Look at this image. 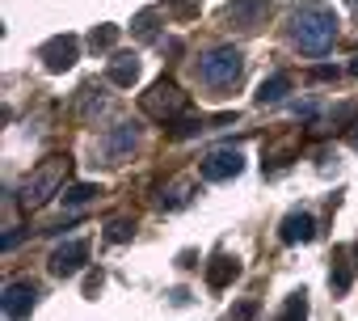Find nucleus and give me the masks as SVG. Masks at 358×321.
<instances>
[{"instance_id": "13", "label": "nucleus", "mask_w": 358, "mask_h": 321, "mask_svg": "<svg viewBox=\"0 0 358 321\" xmlns=\"http://www.w3.org/2000/svg\"><path fill=\"white\" fill-rule=\"evenodd\" d=\"M287 93H291V72H274L270 81L257 85V102H262V106H266V102H282Z\"/></svg>"}, {"instance_id": "18", "label": "nucleus", "mask_w": 358, "mask_h": 321, "mask_svg": "<svg viewBox=\"0 0 358 321\" xmlns=\"http://www.w3.org/2000/svg\"><path fill=\"white\" fill-rule=\"evenodd\" d=\"M114 43H118V26H101V30L89 34V47H93V51H110Z\"/></svg>"}, {"instance_id": "1", "label": "nucleus", "mask_w": 358, "mask_h": 321, "mask_svg": "<svg viewBox=\"0 0 358 321\" xmlns=\"http://www.w3.org/2000/svg\"><path fill=\"white\" fill-rule=\"evenodd\" d=\"M337 39V13L329 5H316V0H308V5L291 9V43L303 51V55H324Z\"/></svg>"}, {"instance_id": "12", "label": "nucleus", "mask_w": 358, "mask_h": 321, "mask_svg": "<svg viewBox=\"0 0 358 321\" xmlns=\"http://www.w3.org/2000/svg\"><path fill=\"white\" fill-rule=\"evenodd\" d=\"M135 81H139V60H135V55H114V60H110V85L131 89Z\"/></svg>"}, {"instance_id": "2", "label": "nucleus", "mask_w": 358, "mask_h": 321, "mask_svg": "<svg viewBox=\"0 0 358 321\" xmlns=\"http://www.w3.org/2000/svg\"><path fill=\"white\" fill-rule=\"evenodd\" d=\"M241 72H245V55H241L236 47H215V51H207V55L199 60V76H203V85L215 89V93L232 89V85L241 81Z\"/></svg>"}, {"instance_id": "21", "label": "nucleus", "mask_w": 358, "mask_h": 321, "mask_svg": "<svg viewBox=\"0 0 358 321\" xmlns=\"http://www.w3.org/2000/svg\"><path fill=\"white\" fill-rule=\"evenodd\" d=\"M106 237H110V241H127V237H131V224H127V220H110Z\"/></svg>"}, {"instance_id": "19", "label": "nucleus", "mask_w": 358, "mask_h": 321, "mask_svg": "<svg viewBox=\"0 0 358 321\" xmlns=\"http://www.w3.org/2000/svg\"><path fill=\"white\" fill-rule=\"evenodd\" d=\"M93 195H101V191H97L93 182H80V186H72V191L64 195V203H68V207H80V203H89Z\"/></svg>"}, {"instance_id": "26", "label": "nucleus", "mask_w": 358, "mask_h": 321, "mask_svg": "<svg viewBox=\"0 0 358 321\" xmlns=\"http://www.w3.org/2000/svg\"><path fill=\"white\" fill-rule=\"evenodd\" d=\"M354 5H358V0H354Z\"/></svg>"}, {"instance_id": "17", "label": "nucleus", "mask_w": 358, "mask_h": 321, "mask_svg": "<svg viewBox=\"0 0 358 321\" xmlns=\"http://www.w3.org/2000/svg\"><path fill=\"white\" fill-rule=\"evenodd\" d=\"M350 283H354V271H350V262H333V271H329V287L341 296V292H350Z\"/></svg>"}, {"instance_id": "10", "label": "nucleus", "mask_w": 358, "mask_h": 321, "mask_svg": "<svg viewBox=\"0 0 358 321\" xmlns=\"http://www.w3.org/2000/svg\"><path fill=\"white\" fill-rule=\"evenodd\" d=\"M278 237H282V245H303V241H312V237H316V220H312L308 212H291V216L282 220Z\"/></svg>"}, {"instance_id": "16", "label": "nucleus", "mask_w": 358, "mask_h": 321, "mask_svg": "<svg viewBox=\"0 0 358 321\" xmlns=\"http://www.w3.org/2000/svg\"><path fill=\"white\" fill-rule=\"evenodd\" d=\"M278 321H308V296H303V292H291Z\"/></svg>"}, {"instance_id": "25", "label": "nucleus", "mask_w": 358, "mask_h": 321, "mask_svg": "<svg viewBox=\"0 0 358 321\" xmlns=\"http://www.w3.org/2000/svg\"><path fill=\"white\" fill-rule=\"evenodd\" d=\"M350 72H354V76H358V55H354V64H350Z\"/></svg>"}, {"instance_id": "11", "label": "nucleus", "mask_w": 358, "mask_h": 321, "mask_svg": "<svg viewBox=\"0 0 358 321\" xmlns=\"http://www.w3.org/2000/svg\"><path fill=\"white\" fill-rule=\"evenodd\" d=\"M139 144V131H135V123H118L110 135H106V156H110V165H118V160L131 152Z\"/></svg>"}, {"instance_id": "9", "label": "nucleus", "mask_w": 358, "mask_h": 321, "mask_svg": "<svg viewBox=\"0 0 358 321\" xmlns=\"http://www.w3.org/2000/svg\"><path fill=\"white\" fill-rule=\"evenodd\" d=\"M76 55H80V47H76V39H72V34L51 39V43L38 51V60L47 64V72H68V68L76 64Z\"/></svg>"}, {"instance_id": "3", "label": "nucleus", "mask_w": 358, "mask_h": 321, "mask_svg": "<svg viewBox=\"0 0 358 321\" xmlns=\"http://www.w3.org/2000/svg\"><path fill=\"white\" fill-rule=\"evenodd\" d=\"M64 174H68V156H51L34 178H26V186H22V203H26V207H43V203L59 191Z\"/></svg>"}, {"instance_id": "6", "label": "nucleus", "mask_w": 358, "mask_h": 321, "mask_svg": "<svg viewBox=\"0 0 358 321\" xmlns=\"http://www.w3.org/2000/svg\"><path fill=\"white\" fill-rule=\"evenodd\" d=\"M85 262H89V241H80V237L51 250V275H59V279H72L76 271H85Z\"/></svg>"}, {"instance_id": "4", "label": "nucleus", "mask_w": 358, "mask_h": 321, "mask_svg": "<svg viewBox=\"0 0 358 321\" xmlns=\"http://www.w3.org/2000/svg\"><path fill=\"white\" fill-rule=\"evenodd\" d=\"M139 106H143V114H152V118H160V123L169 127L177 114L186 110V93L177 89L173 81H160V85H152V93H143Z\"/></svg>"}, {"instance_id": "23", "label": "nucleus", "mask_w": 358, "mask_h": 321, "mask_svg": "<svg viewBox=\"0 0 358 321\" xmlns=\"http://www.w3.org/2000/svg\"><path fill=\"white\" fill-rule=\"evenodd\" d=\"M337 76V68H312V81H333Z\"/></svg>"}, {"instance_id": "22", "label": "nucleus", "mask_w": 358, "mask_h": 321, "mask_svg": "<svg viewBox=\"0 0 358 321\" xmlns=\"http://www.w3.org/2000/svg\"><path fill=\"white\" fill-rule=\"evenodd\" d=\"M253 317H257V300H245L232 308V321H253Z\"/></svg>"}, {"instance_id": "15", "label": "nucleus", "mask_w": 358, "mask_h": 321, "mask_svg": "<svg viewBox=\"0 0 358 321\" xmlns=\"http://www.w3.org/2000/svg\"><path fill=\"white\" fill-rule=\"evenodd\" d=\"M190 195H194V186H190V182H173L169 191H160V207L177 212V207H186V203H190Z\"/></svg>"}, {"instance_id": "20", "label": "nucleus", "mask_w": 358, "mask_h": 321, "mask_svg": "<svg viewBox=\"0 0 358 321\" xmlns=\"http://www.w3.org/2000/svg\"><path fill=\"white\" fill-rule=\"evenodd\" d=\"M135 34H139L143 43H152V39H156V13H139V18H135Z\"/></svg>"}, {"instance_id": "8", "label": "nucleus", "mask_w": 358, "mask_h": 321, "mask_svg": "<svg viewBox=\"0 0 358 321\" xmlns=\"http://www.w3.org/2000/svg\"><path fill=\"white\" fill-rule=\"evenodd\" d=\"M266 18V0H228L224 5V22L236 30H257Z\"/></svg>"}, {"instance_id": "24", "label": "nucleus", "mask_w": 358, "mask_h": 321, "mask_svg": "<svg viewBox=\"0 0 358 321\" xmlns=\"http://www.w3.org/2000/svg\"><path fill=\"white\" fill-rule=\"evenodd\" d=\"M350 144H354V148H358V123H354V131H350Z\"/></svg>"}, {"instance_id": "14", "label": "nucleus", "mask_w": 358, "mask_h": 321, "mask_svg": "<svg viewBox=\"0 0 358 321\" xmlns=\"http://www.w3.org/2000/svg\"><path fill=\"white\" fill-rule=\"evenodd\" d=\"M236 275H241V262H236V258H215V262L207 266V283H211V287H228Z\"/></svg>"}, {"instance_id": "7", "label": "nucleus", "mask_w": 358, "mask_h": 321, "mask_svg": "<svg viewBox=\"0 0 358 321\" xmlns=\"http://www.w3.org/2000/svg\"><path fill=\"white\" fill-rule=\"evenodd\" d=\"M34 304H38V287H34V283L17 279V283L5 287V317H9V321H26V317L34 313Z\"/></svg>"}, {"instance_id": "5", "label": "nucleus", "mask_w": 358, "mask_h": 321, "mask_svg": "<svg viewBox=\"0 0 358 321\" xmlns=\"http://www.w3.org/2000/svg\"><path fill=\"white\" fill-rule=\"evenodd\" d=\"M245 170V156L236 152V148H211L207 156H203V178L207 182H228V178H236Z\"/></svg>"}]
</instances>
